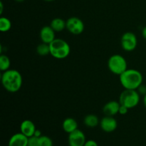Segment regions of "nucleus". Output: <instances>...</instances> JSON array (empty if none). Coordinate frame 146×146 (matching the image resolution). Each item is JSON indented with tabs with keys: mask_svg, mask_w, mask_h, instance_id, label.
<instances>
[{
	"mask_svg": "<svg viewBox=\"0 0 146 146\" xmlns=\"http://www.w3.org/2000/svg\"><path fill=\"white\" fill-rule=\"evenodd\" d=\"M143 104L146 108V94L145 96H143Z\"/></svg>",
	"mask_w": 146,
	"mask_h": 146,
	"instance_id": "nucleus-28",
	"label": "nucleus"
},
{
	"mask_svg": "<svg viewBox=\"0 0 146 146\" xmlns=\"http://www.w3.org/2000/svg\"><path fill=\"white\" fill-rule=\"evenodd\" d=\"M84 123L88 128H95L100 124L98 116L94 114H88L84 118Z\"/></svg>",
	"mask_w": 146,
	"mask_h": 146,
	"instance_id": "nucleus-16",
	"label": "nucleus"
},
{
	"mask_svg": "<svg viewBox=\"0 0 146 146\" xmlns=\"http://www.w3.org/2000/svg\"><path fill=\"white\" fill-rule=\"evenodd\" d=\"M108 69L115 75H121L128 69L127 61L123 56L120 54H114L111 56L108 61Z\"/></svg>",
	"mask_w": 146,
	"mask_h": 146,
	"instance_id": "nucleus-5",
	"label": "nucleus"
},
{
	"mask_svg": "<svg viewBox=\"0 0 146 146\" xmlns=\"http://www.w3.org/2000/svg\"><path fill=\"white\" fill-rule=\"evenodd\" d=\"M16 1H17V2H22V1H24V0H15Z\"/></svg>",
	"mask_w": 146,
	"mask_h": 146,
	"instance_id": "nucleus-29",
	"label": "nucleus"
},
{
	"mask_svg": "<svg viewBox=\"0 0 146 146\" xmlns=\"http://www.w3.org/2000/svg\"><path fill=\"white\" fill-rule=\"evenodd\" d=\"M86 141V138L82 131L76 130L74 132L68 134V142L69 146H84Z\"/></svg>",
	"mask_w": 146,
	"mask_h": 146,
	"instance_id": "nucleus-8",
	"label": "nucleus"
},
{
	"mask_svg": "<svg viewBox=\"0 0 146 146\" xmlns=\"http://www.w3.org/2000/svg\"><path fill=\"white\" fill-rule=\"evenodd\" d=\"M11 66V61L7 55L1 54L0 56V70L1 71H5L9 69V67Z\"/></svg>",
	"mask_w": 146,
	"mask_h": 146,
	"instance_id": "nucleus-18",
	"label": "nucleus"
},
{
	"mask_svg": "<svg viewBox=\"0 0 146 146\" xmlns=\"http://www.w3.org/2000/svg\"><path fill=\"white\" fill-rule=\"evenodd\" d=\"M27 146H39V138L31 136L29 138Z\"/></svg>",
	"mask_w": 146,
	"mask_h": 146,
	"instance_id": "nucleus-21",
	"label": "nucleus"
},
{
	"mask_svg": "<svg viewBox=\"0 0 146 146\" xmlns=\"http://www.w3.org/2000/svg\"><path fill=\"white\" fill-rule=\"evenodd\" d=\"M29 138L20 133L14 134L10 138L8 143V146H27Z\"/></svg>",
	"mask_w": 146,
	"mask_h": 146,
	"instance_id": "nucleus-12",
	"label": "nucleus"
},
{
	"mask_svg": "<svg viewBox=\"0 0 146 146\" xmlns=\"http://www.w3.org/2000/svg\"><path fill=\"white\" fill-rule=\"evenodd\" d=\"M44 1H54V0H44Z\"/></svg>",
	"mask_w": 146,
	"mask_h": 146,
	"instance_id": "nucleus-30",
	"label": "nucleus"
},
{
	"mask_svg": "<svg viewBox=\"0 0 146 146\" xmlns=\"http://www.w3.org/2000/svg\"><path fill=\"white\" fill-rule=\"evenodd\" d=\"M85 26L81 19L72 17L66 20V29L74 35H79L84 31Z\"/></svg>",
	"mask_w": 146,
	"mask_h": 146,
	"instance_id": "nucleus-7",
	"label": "nucleus"
},
{
	"mask_svg": "<svg viewBox=\"0 0 146 146\" xmlns=\"http://www.w3.org/2000/svg\"><path fill=\"white\" fill-rule=\"evenodd\" d=\"M99 125L103 131L106 133H112L116 130L118 122L113 116L106 115L100 121Z\"/></svg>",
	"mask_w": 146,
	"mask_h": 146,
	"instance_id": "nucleus-9",
	"label": "nucleus"
},
{
	"mask_svg": "<svg viewBox=\"0 0 146 146\" xmlns=\"http://www.w3.org/2000/svg\"><path fill=\"white\" fill-rule=\"evenodd\" d=\"M121 46L125 51H133L135 49L138 45L137 36L134 33L128 31L123 34L121 39Z\"/></svg>",
	"mask_w": 146,
	"mask_h": 146,
	"instance_id": "nucleus-6",
	"label": "nucleus"
},
{
	"mask_svg": "<svg viewBox=\"0 0 146 146\" xmlns=\"http://www.w3.org/2000/svg\"><path fill=\"white\" fill-rule=\"evenodd\" d=\"M142 36L146 40V26L142 30Z\"/></svg>",
	"mask_w": 146,
	"mask_h": 146,
	"instance_id": "nucleus-26",
	"label": "nucleus"
},
{
	"mask_svg": "<svg viewBox=\"0 0 146 146\" xmlns=\"http://www.w3.org/2000/svg\"><path fill=\"white\" fill-rule=\"evenodd\" d=\"M11 28V21L7 17L0 18V31L1 32H7Z\"/></svg>",
	"mask_w": 146,
	"mask_h": 146,
	"instance_id": "nucleus-19",
	"label": "nucleus"
},
{
	"mask_svg": "<svg viewBox=\"0 0 146 146\" xmlns=\"http://www.w3.org/2000/svg\"><path fill=\"white\" fill-rule=\"evenodd\" d=\"M3 11H4V4L2 1H0V14H2Z\"/></svg>",
	"mask_w": 146,
	"mask_h": 146,
	"instance_id": "nucleus-27",
	"label": "nucleus"
},
{
	"mask_svg": "<svg viewBox=\"0 0 146 146\" xmlns=\"http://www.w3.org/2000/svg\"><path fill=\"white\" fill-rule=\"evenodd\" d=\"M121 104L119 101H111L105 104L103 108V111L106 115L114 116L119 112V108Z\"/></svg>",
	"mask_w": 146,
	"mask_h": 146,
	"instance_id": "nucleus-13",
	"label": "nucleus"
},
{
	"mask_svg": "<svg viewBox=\"0 0 146 146\" xmlns=\"http://www.w3.org/2000/svg\"><path fill=\"white\" fill-rule=\"evenodd\" d=\"M63 130L68 134L74 132L78 129V123L73 118H66L62 123Z\"/></svg>",
	"mask_w": 146,
	"mask_h": 146,
	"instance_id": "nucleus-14",
	"label": "nucleus"
},
{
	"mask_svg": "<svg viewBox=\"0 0 146 146\" xmlns=\"http://www.w3.org/2000/svg\"><path fill=\"white\" fill-rule=\"evenodd\" d=\"M120 76V82L125 89L137 90L143 84L142 74L136 69H127Z\"/></svg>",
	"mask_w": 146,
	"mask_h": 146,
	"instance_id": "nucleus-2",
	"label": "nucleus"
},
{
	"mask_svg": "<svg viewBox=\"0 0 146 146\" xmlns=\"http://www.w3.org/2000/svg\"><path fill=\"white\" fill-rule=\"evenodd\" d=\"M84 146H98V145L96 141H94V140H88V141H86Z\"/></svg>",
	"mask_w": 146,
	"mask_h": 146,
	"instance_id": "nucleus-24",
	"label": "nucleus"
},
{
	"mask_svg": "<svg viewBox=\"0 0 146 146\" xmlns=\"http://www.w3.org/2000/svg\"><path fill=\"white\" fill-rule=\"evenodd\" d=\"M39 146H53V141L47 135H41L39 138Z\"/></svg>",
	"mask_w": 146,
	"mask_h": 146,
	"instance_id": "nucleus-20",
	"label": "nucleus"
},
{
	"mask_svg": "<svg viewBox=\"0 0 146 146\" xmlns=\"http://www.w3.org/2000/svg\"><path fill=\"white\" fill-rule=\"evenodd\" d=\"M141 100L139 93L137 90L125 89L119 96L121 105L125 106L128 108H133L138 105Z\"/></svg>",
	"mask_w": 146,
	"mask_h": 146,
	"instance_id": "nucleus-4",
	"label": "nucleus"
},
{
	"mask_svg": "<svg viewBox=\"0 0 146 146\" xmlns=\"http://www.w3.org/2000/svg\"><path fill=\"white\" fill-rule=\"evenodd\" d=\"M1 84L6 91L16 93L20 90L23 84V78L19 71L9 69L1 74Z\"/></svg>",
	"mask_w": 146,
	"mask_h": 146,
	"instance_id": "nucleus-1",
	"label": "nucleus"
},
{
	"mask_svg": "<svg viewBox=\"0 0 146 146\" xmlns=\"http://www.w3.org/2000/svg\"><path fill=\"white\" fill-rule=\"evenodd\" d=\"M36 130L35 124L30 120H24L20 125V132L28 138L34 136Z\"/></svg>",
	"mask_w": 146,
	"mask_h": 146,
	"instance_id": "nucleus-11",
	"label": "nucleus"
},
{
	"mask_svg": "<svg viewBox=\"0 0 146 146\" xmlns=\"http://www.w3.org/2000/svg\"><path fill=\"white\" fill-rule=\"evenodd\" d=\"M50 26L56 32H60L66 29V21L61 18H55L51 21Z\"/></svg>",
	"mask_w": 146,
	"mask_h": 146,
	"instance_id": "nucleus-15",
	"label": "nucleus"
},
{
	"mask_svg": "<svg viewBox=\"0 0 146 146\" xmlns=\"http://www.w3.org/2000/svg\"><path fill=\"white\" fill-rule=\"evenodd\" d=\"M50 54L57 59H64L69 56L71 52L70 46L62 38H55L49 44Z\"/></svg>",
	"mask_w": 146,
	"mask_h": 146,
	"instance_id": "nucleus-3",
	"label": "nucleus"
},
{
	"mask_svg": "<svg viewBox=\"0 0 146 146\" xmlns=\"http://www.w3.org/2000/svg\"><path fill=\"white\" fill-rule=\"evenodd\" d=\"M41 135H41V131H39V130H38V129L36 130L35 133H34V136L37 137V138H40V137H41Z\"/></svg>",
	"mask_w": 146,
	"mask_h": 146,
	"instance_id": "nucleus-25",
	"label": "nucleus"
},
{
	"mask_svg": "<svg viewBox=\"0 0 146 146\" xmlns=\"http://www.w3.org/2000/svg\"><path fill=\"white\" fill-rule=\"evenodd\" d=\"M36 53L41 56H45L50 54L49 44L43 42L38 44L36 47Z\"/></svg>",
	"mask_w": 146,
	"mask_h": 146,
	"instance_id": "nucleus-17",
	"label": "nucleus"
},
{
	"mask_svg": "<svg viewBox=\"0 0 146 146\" xmlns=\"http://www.w3.org/2000/svg\"><path fill=\"white\" fill-rule=\"evenodd\" d=\"M137 91H138V92L139 93L140 95L145 96L146 94V86L143 85V84H141V85L138 87Z\"/></svg>",
	"mask_w": 146,
	"mask_h": 146,
	"instance_id": "nucleus-22",
	"label": "nucleus"
},
{
	"mask_svg": "<svg viewBox=\"0 0 146 146\" xmlns=\"http://www.w3.org/2000/svg\"><path fill=\"white\" fill-rule=\"evenodd\" d=\"M56 31L51 27V26H45L42 27L40 31V38L43 43L49 44L56 38Z\"/></svg>",
	"mask_w": 146,
	"mask_h": 146,
	"instance_id": "nucleus-10",
	"label": "nucleus"
},
{
	"mask_svg": "<svg viewBox=\"0 0 146 146\" xmlns=\"http://www.w3.org/2000/svg\"><path fill=\"white\" fill-rule=\"evenodd\" d=\"M128 110H129V108H128L127 107H125V106L121 105V106H120V108H119V112H118V113H120L121 115H125V114L128 113Z\"/></svg>",
	"mask_w": 146,
	"mask_h": 146,
	"instance_id": "nucleus-23",
	"label": "nucleus"
}]
</instances>
